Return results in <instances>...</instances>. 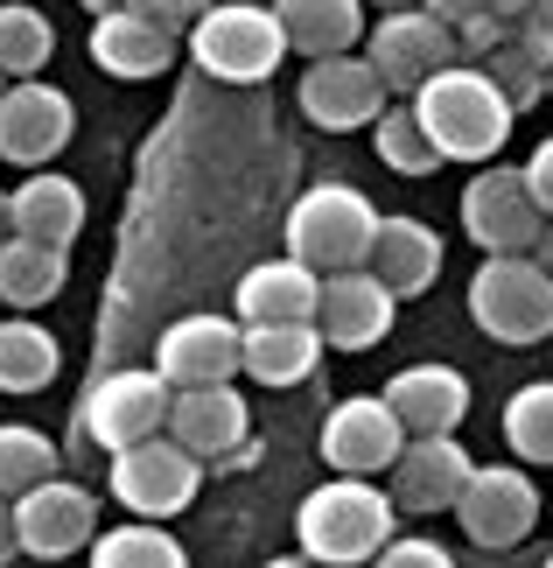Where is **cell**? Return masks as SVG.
I'll use <instances>...</instances> for the list:
<instances>
[{"label": "cell", "mask_w": 553, "mask_h": 568, "mask_svg": "<svg viewBox=\"0 0 553 568\" xmlns=\"http://www.w3.org/2000/svg\"><path fill=\"white\" fill-rule=\"evenodd\" d=\"M168 400H175V386L154 373V365L99 373L92 393H84V435H92L99 449L147 443V435H162V428H168Z\"/></svg>", "instance_id": "8"}, {"label": "cell", "mask_w": 553, "mask_h": 568, "mask_svg": "<svg viewBox=\"0 0 553 568\" xmlns=\"http://www.w3.org/2000/svg\"><path fill=\"white\" fill-rule=\"evenodd\" d=\"M371 148H379V162L400 169V176H434L441 169V148L428 141V126H420L413 105H386V113L371 120Z\"/></svg>", "instance_id": "31"}, {"label": "cell", "mask_w": 553, "mask_h": 568, "mask_svg": "<svg viewBox=\"0 0 553 568\" xmlns=\"http://www.w3.org/2000/svg\"><path fill=\"white\" fill-rule=\"evenodd\" d=\"M470 449L455 435H407L400 464L386 470V491L400 513H455L462 485H470Z\"/></svg>", "instance_id": "16"}, {"label": "cell", "mask_w": 553, "mask_h": 568, "mask_svg": "<svg viewBox=\"0 0 553 568\" xmlns=\"http://www.w3.org/2000/svg\"><path fill=\"white\" fill-rule=\"evenodd\" d=\"M50 57H57L50 14L29 0H0V78H42Z\"/></svg>", "instance_id": "28"}, {"label": "cell", "mask_w": 553, "mask_h": 568, "mask_svg": "<svg viewBox=\"0 0 553 568\" xmlns=\"http://www.w3.org/2000/svg\"><path fill=\"white\" fill-rule=\"evenodd\" d=\"M533 260H540V267L553 274V217H546V232H540V246H533Z\"/></svg>", "instance_id": "41"}, {"label": "cell", "mask_w": 553, "mask_h": 568, "mask_svg": "<svg viewBox=\"0 0 553 568\" xmlns=\"http://www.w3.org/2000/svg\"><path fill=\"white\" fill-rule=\"evenodd\" d=\"M322 331L316 323H246V352H238V373L259 386H301L322 365Z\"/></svg>", "instance_id": "23"}, {"label": "cell", "mask_w": 553, "mask_h": 568, "mask_svg": "<svg viewBox=\"0 0 553 568\" xmlns=\"http://www.w3.org/2000/svg\"><path fill=\"white\" fill-rule=\"evenodd\" d=\"M462 232L477 239L483 253H533L546 232V211L525 190V169H477L470 190H462Z\"/></svg>", "instance_id": "10"}, {"label": "cell", "mask_w": 553, "mask_h": 568, "mask_svg": "<svg viewBox=\"0 0 553 568\" xmlns=\"http://www.w3.org/2000/svg\"><path fill=\"white\" fill-rule=\"evenodd\" d=\"M238 352H246V323L232 316H183L168 323L162 344H154V373L168 386H217L238 373Z\"/></svg>", "instance_id": "17"}, {"label": "cell", "mask_w": 553, "mask_h": 568, "mask_svg": "<svg viewBox=\"0 0 553 568\" xmlns=\"http://www.w3.org/2000/svg\"><path fill=\"white\" fill-rule=\"evenodd\" d=\"M379 8H386V14H400V8H420V0H379Z\"/></svg>", "instance_id": "45"}, {"label": "cell", "mask_w": 553, "mask_h": 568, "mask_svg": "<svg viewBox=\"0 0 553 568\" xmlns=\"http://www.w3.org/2000/svg\"><path fill=\"white\" fill-rule=\"evenodd\" d=\"M413 113L428 126V141L441 148V162H498L512 141V99L498 92V78L483 63H449L441 78H428L413 92Z\"/></svg>", "instance_id": "1"}, {"label": "cell", "mask_w": 553, "mask_h": 568, "mask_svg": "<svg viewBox=\"0 0 553 568\" xmlns=\"http://www.w3.org/2000/svg\"><path fill=\"white\" fill-rule=\"evenodd\" d=\"M301 113L322 134H358L386 113V84L365 57H316L301 71Z\"/></svg>", "instance_id": "15"}, {"label": "cell", "mask_w": 553, "mask_h": 568, "mask_svg": "<svg viewBox=\"0 0 553 568\" xmlns=\"http://www.w3.org/2000/svg\"><path fill=\"white\" fill-rule=\"evenodd\" d=\"M246 428H253V407H246V393H232V379H217V386H175V400H168V435H175L190 456L217 464V456L246 449Z\"/></svg>", "instance_id": "18"}, {"label": "cell", "mask_w": 553, "mask_h": 568, "mask_svg": "<svg viewBox=\"0 0 553 568\" xmlns=\"http://www.w3.org/2000/svg\"><path fill=\"white\" fill-rule=\"evenodd\" d=\"M546 92H553V71H546Z\"/></svg>", "instance_id": "46"}, {"label": "cell", "mask_w": 553, "mask_h": 568, "mask_svg": "<svg viewBox=\"0 0 553 568\" xmlns=\"http://www.w3.org/2000/svg\"><path fill=\"white\" fill-rule=\"evenodd\" d=\"M0 92H8V84H0Z\"/></svg>", "instance_id": "48"}, {"label": "cell", "mask_w": 553, "mask_h": 568, "mask_svg": "<svg viewBox=\"0 0 553 568\" xmlns=\"http://www.w3.org/2000/svg\"><path fill=\"white\" fill-rule=\"evenodd\" d=\"M259 568H316L308 555H274V561H259Z\"/></svg>", "instance_id": "42"}, {"label": "cell", "mask_w": 553, "mask_h": 568, "mask_svg": "<svg viewBox=\"0 0 553 568\" xmlns=\"http://www.w3.org/2000/svg\"><path fill=\"white\" fill-rule=\"evenodd\" d=\"M371 568H455V555L441 548V540H420V534H392L379 555H371Z\"/></svg>", "instance_id": "34"}, {"label": "cell", "mask_w": 553, "mask_h": 568, "mask_svg": "<svg viewBox=\"0 0 553 568\" xmlns=\"http://www.w3.org/2000/svg\"><path fill=\"white\" fill-rule=\"evenodd\" d=\"M428 14H441L449 29H462V21H477V14H491V0H420Z\"/></svg>", "instance_id": "38"}, {"label": "cell", "mask_w": 553, "mask_h": 568, "mask_svg": "<svg viewBox=\"0 0 553 568\" xmlns=\"http://www.w3.org/2000/svg\"><path fill=\"white\" fill-rule=\"evenodd\" d=\"M392 316H400V295L386 288L371 267H344L322 274V302H316V331L329 352H371L379 337H392Z\"/></svg>", "instance_id": "14"}, {"label": "cell", "mask_w": 553, "mask_h": 568, "mask_svg": "<svg viewBox=\"0 0 553 568\" xmlns=\"http://www.w3.org/2000/svg\"><path fill=\"white\" fill-rule=\"evenodd\" d=\"M455 36H462V57H470V63H483V57H491V50H498V42L512 36V29H504L498 14H477V21H462Z\"/></svg>", "instance_id": "35"}, {"label": "cell", "mask_w": 553, "mask_h": 568, "mask_svg": "<svg viewBox=\"0 0 553 568\" xmlns=\"http://www.w3.org/2000/svg\"><path fill=\"white\" fill-rule=\"evenodd\" d=\"M365 63L379 71L386 92H407L413 99L428 78H441L449 63H470V57H462V36L441 14L400 8V14H379V29L365 36Z\"/></svg>", "instance_id": "7"}, {"label": "cell", "mask_w": 553, "mask_h": 568, "mask_svg": "<svg viewBox=\"0 0 553 568\" xmlns=\"http://www.w3.org/2000/svg\"><path fill=\"white\" fill-rule=\"evenodd\" d=\"M400 449H407V422L386 407V393H350V400L329 407L322 464L337 477H379L400 464Z\"/></svg>", "instance_id": "11"}, {"label": "cell", "mask_w": 553, "mask_h": 568, "mask_svg": "<svg viewBox=\"0 0 553 568\" xmlns=\"http://www.w3.org/2000/svg\"><path fill=\"white\" fill-rule=\"evenodd\" d=\"M274 14L301 57H350L365 42V0H274Z\"/></svg>", "instance_id": "25"}, {"label": "cell", "mask_w": 553, "mask_h": 568, "mask_svg": "<svg viewBox=\"0 0 553 568\" xmlns=\"http://www.w3.org/2000/svg\"><path fill=\"white\" fill-rule=\"evenodd\" d=\"M322 302V274L287 260H259V267L238 281V323H316Z\"/></svg>", "instance_id": "22"}, {"label": "cell", "mask_w": 553, "mask_h": 568, "mask_svg": "<svg viewBox=\"0 0 553 568\" xmlns=\"http://www.w3.org/2000/svg\"><path fill=\"white\" fill-rule=\"evenodd\" d=\"M525 190H533V204L553 217V134L533 148V155H525Z\"/></svg>", "instance_id": "36"}, {"label": "cell", "mask_w": 553, "mask_h": 568, "mask_svg": "<svg viewBox=\"0 0 553 568\" xmlns=\"http://www.w3.org/2000/svg\"><path fill=\"white\" fill-rule=\"evenodd\" d=\"M92 568H190V555L175 534H162V519H126L92 540Z\"/></svg>", "instance_id": "29"}, {"label": "cell", "mask_w": 553, "mask_h": 568, "mask_svg": "<svg viewBox=\"0 0 553 568\" xmlns=\"http://www.w3.org/2000/svg\"><path fill=\"white\" fill-rule=\"evenodd\" d=\"M57 365H63V352L42 323H29V316L0 323V393H42L57 379Z\"/></svg>", "instance_id": "27"}, {"label": "cell", "mask_w": 553, "mask_h": 568, "mask_svg": "<svg viewBox=\"0 0 553 568\" xmlns=\"http://www.w3.org/2000/svg\"><path fill=\"white\" fill-rule=\"evenodd\" d=\"M78 134V105L42 78H14L0 92V162L14 169H42L50 155H63V141Z\"/></svg>", "instance_id": "13"}, {"label": "cell", "mask_w": 553, "mask_h": 568, "mask_svg": "<svg viewBox=\"0 0 553 568\" xmlns=\"http://www.w3.org/2000/svg\"><path fill=\"white\" fill-rule=\"evenodd\" d=\"M105 485H113V498L134 519H168L196 506V491H204V456H190L175 435H147V443H126L113 449V470H105Z\"/></svg>", "instance_id": "6"}, {"label": "cell", "mask_w": 553, "mask_h": 568, "mask_svg": "<svg viewBox=\"0 0 553 568\" xmlns=\"http://www.w3.org/2000/svg\"><path fill=\"white\" fill-rule=\"evenodd\" d=\"M92 63L105 78H162L175 63V29L126 0L113 14H92Z\"/></svg>", "instance_id": "19"}, {"label": "cell", "mask_w": 553, "mask_h": 568, "mask_svg": "<svg viewBox=\"0 0 553 568\" xmlns=\"http://www.w3.org/2000/svg\"><path fill=\"white\" fill-rule=\"evenodd\" d=\"M21 555V527H14V498H0V561Z\"/></svg>", "instance_id": "40"}, {"label": "cell", "mask_w": 553, "mask_h": 568, "mask_svg": "<svg viewBox=\"0 0 553 568\" xmlns=\"http://www.w3.org/2000/svg\"><path fill=\"white\" fill-rule=\"evenodd\" d=\"M63 281H71L63 246H42V239H21V232L0 246V302L8 310H42V302L63 295Z\"/></svg>", "instance_id": "26"}, {"label": "cell", "mask_w": 553, "mask_h": 568, "mask_svg": "<svg viewBox=\"0 0 553 568\" xmlns=\"http://www.w3.org/2000/svg\"><path fill=\"white\" fill-rule=\"evenodd\" d=\"M371 239H379V204L358 183H316L295 196L287 211V253L316 274H344L371 260Z\"/></svg>", "instance_id": "3"}, {"label": "cell", "mask_w": 553, "mask_h": 568, "mask_svg": "<svg viewBox=\"0 0 553 568\" xmlns=\"http://www.w3.org/2000/svg\"><path fill=\"white\" fill-rule=\"evenodd\" d=\"M386 407L407 422V435H455L470 414V379L455 365H407L386 379Z\"/></svg>", "instance_id": "20"}, {"label": "cell", "mask_w": 553, "mask_h": 568, "mask_svg": "<svg viewBox=\"0 0 553 568\" xmlns=\"http://www.w3.org/2000/svg\"><path fill=\"white\" fill-rule=\"evenodd\" d=\"M540 513H546V498L525 477V464H477L462 498H455V519L477 548H519L540 527Z\"/></svg>", "instance_id": "9"}, {"label": "cell", "mask_w": 553, "mask_h": 568, "mask_svg": "<svg viewBox=\"0 0 553 568\" xmlns=\"http://www.w3.org/2000/svg\"><path fill=\"white\" fill-rule=\"evenodd\" d=\"M365 267L379 274L400 302L428 295L434 281H441V232L420 225V217H379V239H371V260H365Z\"/></svg>", "instance_id": "21"}, {"label": "cell", "mask_w": 553, "mask_h": 568, "mask_svg": "<svg viewBox=\"0 0 553 568\" xmlns=\"http://www.w3.org/2000/svg\"><path fill=\"white\" fill-rule=\"evenodd\" d=\"M504 443L519 449V464L553 470V379H533L504 400Z\"/></svg>", "instance_id": "30"}, {"label": "cell", "mask_w": 553, "mask_h": 568, "mask_svg": "<svg viewBox=\"0 0 553 568\" xmlns=\"http://www.w3.org/2000/svg\"><path fill=\"white\" fill-rule=\"evenodd\" d=\"M14 527H21V555L35 561H63L99 540V498L71 485V477H42L14 498Z\"/></svg>", "instance_id": "12"}, {"label": "cell", "mask_w": 553, "mask_h": 568, "mask_svg": "<svg viewBox=\"0 0 553 568\" xmlns=\"http://www.w3.org/2000/svg\"><path fill=\"white\" fill-rule=\"evenodd\" d=\"M8 211H14L21 239H42V246H63V253H71V239L84 232V190L71 176H57V169H35V176L8 196Z\"/></svg>", "instance_id": "24"}, {"label": "cell", "mask_w": 553, "mask_h": 568, "mask_svg": "<svg viewBox=\"0 0 553 568\" xmlns=\"http://www.w3.org/2000/svg\"><path fill=\"white\" fill-rule=\"evenodd\" d=\"M84 8H92V14H113V8H126V0H84Z\"/></svg>", "instance_id": "44"}, {"label": "cell", "mask_w": 553, "mask_h": 568, "mask_svg": "<svg viewBox=\"0 0 553 568\" xmlns=\"http://www.w3.org/2000/svg\"><path fill=\"white\" fill-rule=\"evenodd\" d=\"M14 239V211H8V196H0V246Z\"/></svg>", "instance_id": "43"}, {"label": "cell", "mask_w": 553, "mask_h": 568, "mask_svg": "<svg viewBox=\"0 0 553 568\" xmlns=\"http://www.w3.org/2000/svg\"><path fill=\"white\" fill-rule=\"evenodd\" d=\"M190 57L196 71H211L217 84H267L287 57V29L274 8L259 0H217L204 21H190Z\"/></svg>", "instance_id": "5"}, {"label": "cell", "mask_w": 553, "mask_h": 568, "mask_svg": "<svg viewBox=\"0 0 553 568\" xmlns=\"http://www.w3.org/2000/svg\"><path fill=\"white\" fill-rule=\"evenodd\" d=\"M546 568H553V555H546Z\"/></svg>", "instance_id": "47"}, {"label": "cell", "mask_w": 553, "mask_h": 568, "mask_svg": "<svg viewBox=\"0 0 553 568\" xmlns=\"http://www.w3.org/2000/svg\"><path fill=\"white\" fill-rule=\"evenodd\" d=\"M470 323L498 344H546L553 337V274L533 253H483L470 281Z\"/></svg>", "instance_id": "4"}, {"label": "cell", "mask_w": 553, "mask_h": 568, "mask_svg": "<svg viewBox=\"0 0 553 568\" xmlns=\"http://www.w3.org/2000/svg\"><path fill=\"white\" fill-rule=\"evenodd\" d=\"M512 29H519V36H546V42H553V0H533V8L512 21Z\"/></svg>", "instance_id": "39"}, {"label": "cell", "mask_w": 553, "mask_h": 568, "mask_svg": "<svg viewBox=\"0 0 553 568\" xmlns=\"http://www.w3.org/2000/svg\"><path fill=\"white\" fill-rule=\"evenodd\" d=\"M42 477H57V443L29 422H0V498H21Z\"/></svg>", "instance_id": "32"}, {"label": "cell", "mask_w": 553, "mask_h": 568, "mask_svg": "<svg viewBox=\"0 0 553 568\" xmlns=\"http://www.w3.org/2000/svg\"><path fill=\"white\" fill-rule=\"evenodd\" d=\"M392 519H400V506H392V491H379L371 477H329L322 491L301 498L295 540L316 568H358L392 540Z\"/></svg>", "instance_id": "2"}, {"label": "cell", "mask_w": 553, "mask_h": 568, "mask_svg": "<svg viewBox=\"0 0 553 568\" xmlns=\"http://www.w3.org/2000/svg\"><path fill=\"white\" fill-rule=\"evenodd\" d=\"M483 71H491V78H498V92H504V99H512V113H525V105H540V92H546V71H540V63H533V57H525V50H519V42H512V36H504V42H498V50H491V57H483Z\"/></svg>", "instance_id": "33"}, {"label": "cell", "mask_w": 553, "mask_h": 568, "mask_svg": "<svg viewBox=\"0 0 553 568\" xmlns=\"http://www.w3.org/2000/svg\"><path fill=\"white\" fill-rule=\"evenodd\" d=\"M141 14H154V21H168V29H190V21H204L217 0H134Z\"/></svg>", "instance_id": "37"}]
</instances>
